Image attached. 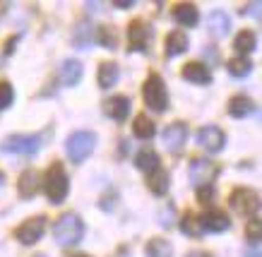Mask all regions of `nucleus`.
I'll return each mask as SVG.
<instances>
[{"instance_id":"nucleus-5","label":"nucleus","mask_w":262,"mask_h":257,"mask_svg":"<svg viewBox=\"0 0 262 257\" xmlns=\"http://www.w3.org/2000/svg\"><path fill=\"white\" fill-rule=\"evenodd\" d=\"M231 209L241 214V217H257V209H260V197L255 190L250 188H236L229 197Z\"/></svg>"},{"instance_id":"nucleus-23","label":"nucleus","mask_w":262,"mask_h":257,"mask_svg":"<svg viewBox=\"0 0 262 257\" xmlns=\"http://www.w3.org/2000/svg\"><path fill=\"white\" fill-rule=\"evenodd\" d=\"M135 166H137L140 171H147V173H151V171L161 169L159 154L154 152V149H142V152L135 156Z\"/></svg>"},{"instance_id":"nucleus-29","label":"nucleus","mask_w":262,"mask_h":257,"mask_svg":"<svg viewBox=\"0 0 262 257\" xmlns=\"http://www.w3.org/2000/svg\"><path fill=\"white\" fill-rule=\"evenodd\" d=\"M99 43H101L103 49H116L118 46V34H116V29L108 25H103L99 27Z\"/></svg>"},{"instance_id":"nucleus-4","label":"nucleus","mask_w":262,"mask_h":257,"mask_svg":"<svg viewBox=\"0 0 262 257\" xmlns=\"http://www.w3.org/2000/svg\"><path fill=\"white\" fill-rule=\"evenodd\" d=\"M94 145H96L94 132H89V130H77V132H72V135L68 137L65 152H68L72 163H82L89 154L94 152Z\"/></svg>"},{"instance_id":"nucleus-16","label":"nucleus","mask_w":262,"mask_h":257,"mask_svg":"<svg viewBox=\"0 0 262 257\" xmlns=\"http://www.w3.org/2000/svg\"><path fill=\"white\" fill-rule=\"evenodd\" d=\"M181 75L188 82H192V84H209V82H212L209 67L202 65V63H185L183 65V70H181Z\"/></svg>"},{"instance_id":"nucleus-20","label":"nucleus","mask_w":262,"mask_h":257,"mask_svg":"<svg viewBox=\"0 0 262 257\" xmlns=\"http://www.w3.org/2000/svg\"><path fill=\"white\" fill-rule=\"evenodd\" d=\"M168 185H171V178H168V173L164 169H157V171H151V173H147V188L154 195H159V197L166 195Z\"/></svg>"},{"instance_id":"nucleus-30","label":"nucleus","mask_w":262,"mask_h":257,"mask_svg":"<svg viewBox=\"0 0 262 257\" xmlns=\"http://www.w3.org/2000/svg\"><path fill=\"white\" fill-rule=\"evenodd\" d=\"M246 236H248V241L253 243V245H257L262 238V224H260V219L257 217H250V221H248L246 226Z\"/></svg>"},{"instance_id":"nucleus-11","label":"nucleus","mask_w":262,"mask_h":257,"mask_svg":"<svg viewBox=\"0 0 262 257\" xmlns=\"http://www.w3.org/2000/svg\"><path fill=\"white\" fill-rule=\"evenodd\" d=\"M185 142H188V125L185 123L176 121L164 130V145L168 147V152H178Z\"/></svg>"},{"instance_id":"nucleus-33","label":"nucleus","mask_w":262,"mask_h":257,"mask_svg":"<svg viewBox=\"0 0 262 257\" xmlns=\"http://www.w3.org/2000/svg\"><path fill=\"white\" fill-rule=\"evenodd\" d=\"M113 5H116V8H120V10H125V8H133V0H116Z\"/></svg>"},{"instance_id":"nucleus-9","label":"nucleus","mask_w":262,"mask_h":257,"mask_svg":"<svg viewBox=\"0 0 262 257\" xmlns=\"http://www.w3.org/2000/svg\"><path fill=\"white\" fill-rule=\"evenodd\" d=\"M43 231H46V217H32V219H27L22 226H17L15 238L22 245H34V243L41 241Z\"/></svg>"},{"instance_id":"nucleus-12","label":"nucleus","mask_w":262,"mask_h":257,"mask_svg":"<svg viewBox=\"0 0 262 257\" xmlns=\"http://www.w3.org/2000/svg\"><path fill=\"white\" fill-rule=\"evenodd\" d=\"M39 190H41L39 173L34 169H27L22 176H19V180H17V193H19V197H22V200H32V197H36Z\"/></svg>"},{"instance_id":"nucleus-27","label":"nucleus","mask_w":262,"mask_h":257,"mask_svg":"<svg viewBox=\"0 0 262 257\" xmlns=\"http://www.w3.org/2000/svg\"><path fill=\"white\" fill-rule=\"evenodd\" d=\"M255 46H257V36L250 29H243L236 36V41H233V49L238 51V53H250V51H255Z\"/></svg>"},{"instance_id":"nucleus-1","label":"nucleus","mask_w":262,"mask_h":257,"mask_svg":"<svg viewBox=\"0 0 262 257\" xmlns=\"http://www.w3.org/2000/svg\"><path fill=\"white\" fill-rule=\"evenodd\" d=\"M41 185H43V193H46L51 204H63L68 193H70V178H68L65 166L60 161H53V163L48 166Z\"/></svg>"},{"instance_id":"nucleus-31","label":"nucleus","mask_w":262,"mask_h":257,"mask_svg":"<svg viewBox=\"0 0 262 257\" xmlns=\"http://www.w3.org/2000/svg\"><path fill=\"white\" fill-rule=\"evenodd\" d=\"M15 101V89H12V84L10 82H0V111H5L10 104Z\"/></svg>"},{"instance_id":"nucleus-22","label":"nucleus","mask_w":262,"mask_h":257,"mask_svg":"<svg viewBox=\"0 0 262 257\" xmlns=\"http://www.w3.org/2000/svg\"><path fill=\"white\" fill-rule=\"evenodd\" d=\"M133 132H135V137H140V139H151V137L157 135V125L149 121L147 113H140V115H135Z\"/></svg>"},{"instance_id":"nucleus-13","label":"nucleus","mask_w":262,"mask_h":257,"mask_svg":"<svg viewBox=\"0 0 262 257\" xmlns=\"http://www.w3.org/2000/svg\"><path fill=\"white\" fill-rule=\"evenodd\" d=\"M103 111H106V115L108 118H113L116 123H123L130 115V99L127 97H111L103 101Z\"/></svg>"},{"instance_id":"nucleus-26","label":"nucleus","mask_w":262,"mask_h":257,"mask_svg":"<svg viewBox=\"0 0 262 257\" xmlns=\"http://www.w3.org/2000/svg\"><path fill=\"white\" fill-rule=\"evenodd\" d=\"M181 231L185 233V236H190V238H200L202 236V226H200V217H195L192 212H188V214H183L181 217Z\"/></svg>"},{"instance_id":"nucleus-18","label":"nucleus","mask_w":262,"mask_h":257,"mask_svg":"<svg viewBox=\"0 0 262 257\" xmlns=\"http://www.w3.org/2000/svg\"><path fill=\"white\" fill-rule=\"evenodd\" d=\"M173 19L181 27H195L200 22V12L192 3H178L173 8Z\"/></svg>"},{"instance_id":"nucleus-35","label":"nucleus","mask_w":262,"mask_h":257,"mask_svg":"<svg viewBox=\"0 0 262 257\" xmlns=\"http://www.w3.org/2000/svg\"><path fill=\"white\" fill-rule=\"evenodd\" d=\"M246 257H260V252H257V250H253V252H250V255H246Z\"/></svg>"},{"instance_id":"nucleus-6","label":"nucleus","mask_w":262,"mask_h":257,"mask_svg":"<svg viewBox=\"0 0 262 257\" xmlns=\"http://www.w3.org/2000/svg\"><path fill=\"white\" fill-rule=\"evenodd\" d=\"M41 135H10L0 142V152L8 154H27L32 156L41 149Z\"/></svg>"},{"instance_id":"nucleus-2","label":"nucleus","mask_w":262,"mask_h":257,"mask_svg":"<svg viewBox=\"0 0 262 257\" xmlns=\"http://www.w3.org/2000/svg\"><path fill=\"white\" fill-rule=\"evenodd\" d=\"M53 238L60 248H72V245H77V243L84 238V224H82V219L77 214H63V217L58 219L56 224H53Z\"/></svg>"},{"instance_id":"nucleus-25","label":"nucleus","mask_w":262,"mask_h":257,"mask_svg":"<svg viewBox=\"0 0 262 257\" xmlns=\"http://www.w3.org/2000/svg\"><path fill=\"white\" fill-rule=\"evenodd\" d=\"M144 255L147 257H171L173 255V248H171V243L164 241V238H151V241L144 245Z\"/></svg>"},{"instance_id":"nucleus-17","label":"nucleus","mask_w":262,"mask_h":257,"mask_svg":"<svg viewBox=\"0 0 262 257\" xmlns=\"http://www.w3.org/2000/svg\"><path fill=\"white\" fill-rule=\"evenodd\" d=\"M207 27H209V34H212L214 39H224V36L231 32V19L226 12L216 10V12H212V15L207 17Z\"/></svg>"},{"instance_id":"nucleus-15","label":"nucleus","mask_w":262,"mask_h":257,"mask_svg":"<svg viewBox=\"0 0 262 257\" xmlns=\"http://www.w3.org/2000/svg\"><path fill=\"white\" fill-rule=\"evenodd\" d=\"M82 75H84V70H82L80 60L68 58V60L60 65V82H63L65 87H77L82 82Z\"/></svg>"},{"instance_id":"nucleus-8","label":"nucleus","mask_w":262,"mask_h":257,"mask_svg":"<svg viewBox=\"0 0 262 257\" xmlns=\"http://www.w3.org/2000/svg\"><path fill=\"white\" fill-rule=\"evenodd\" d=\"M219 176V166L209 159H192L190 161V180L195 188L212 185V180Z\"/></svg>"},{"instance_id":"nucleus-10","label":"nucleus","mask_w":262,"mask_h":257,"mask_svg":"<svg viewBox=\"0 0 262 257\" xmlns=\"http://www.w3.org/2000/svg\"><path fill=\"white\" fill-rule=\"evenodd\" d=\"M198 145L205 147L207 152H222L224 145H226V135H224L222 128H216V125H205V128L198 130Z\"/></svg>"},{"instance_id":"nucleus-19","label":"nucleus","mask_w":262,"mask_h":257,"mask_svg":"<svg viewBox=\"0 0 262 257\" xmlns=\"http://www.w3.org/2000/svg\"><path fill=\"white\" fill-rule=\"evenodd\" d=\"M188 51V36H185V32H171L166 36V41H164V53H166V58H176L181 56V53H185Z\"/></svg>"},{"instance_id":"nucleus-24","label":"nucleus","mask_w":262,"mask_h":257,"mask_svg":"<svg viewBox=\"0 0 262 257\" xmlns=\"http://www.w3.org/2000/svg\"><path fill=\"white\" fill-rule=\"evenodd\" d=\"M253 101L248 97H233L229 101V115H233V118H246V115H250L253 113Z\"/></svg>"},{"instance_id":"nucleus-36","label":"nucleus","mask_w":262,"mask_h":257,"mask_svg":"<svg viewBox=\"0 0 262 257\" xmlns=\"http://www.w3.org/2000/svg\"><path fill=\"white\" fill-rule=\"evenodd\" d=\"M72 257H89V255H72Z\"/></svg>"},{"instance_id":"nucleus-7","label":"nucleus","mask_w":262,"mask_h":257,"mask_svg":"<svg viewBox=\"0 0 262 257\" xmlns=\"http://www.w3.org/2000/svg\"><path fill=\"white\" fill-rule=\"evenodd\" d=\"M151 29L144 25L142 19H135L127 25V51L130 53H144L149 49Z\"/></svg>"},{"instance_id":"nucleus-37","label":"nucleus","mask_w":262,"mask_h":257,"mask_svg":"<svg viewBox=\"0 0 262 257\" xmlns=\"http://www.w3.org/2000/svg\"><path fill=\"white\" fill-rule=\"evenodd\" d=\"M0 183H3V173H0Z\"/></svg>"},{"instance_id":"nucleus-34","label":"nucleus","mask_w":262,"mask_h":257,"mask_svg":"<svg viewBox=\"0 0 262 257\" xmlns=\"http://www.w3.org/2000/svg\"><path fill=\"white\" fill-rule=\"evenodd\" d=\"M188 257H209V255H207V252H190Z\"/></svg>"},{"instance_id":"nucleus-28","label":"nucleus","mask_w":262,"mask_h":257,"mask_svg":"<svg viewBox=\"0 0 262 257\" xmlns=\"http://www.w3.org/2000/svg\"><path fill=\"white\" fill-rule=\"evenodd\" d=\"M226 70H229V75H233V77H246V75H250V70H253V63H250L246 56L231 58L229 63H226Z\"/></svg>"},{"instance_id":"nucleus-21","label":"nucleus","mask_w":262,"mask_h":257,"mask_svg":"<svg viewBox=\"0 0 262 257\" xmlns=\"http://www.w3.org/2000/svg\"><path fill=\"white\" fill-rule=\"evenodd\" d=\"M120 77V70H118V65L116 63H101L99 65V87L101 89H111L116 82H118Z\"/></svg>"},{"instance_id":"nucleus-14","label":"nucleus","mask_w":262,"mask_h":257,"mask_svg":"<svg viewBox=\"0 0 262 257\" xmlns=\"http://www.w3.org/2000/svg\"><path fill=\"white\" fill-rule=\"evenodd\" d=\"M200 226H202V231H212V233H224L229 231V217L219 212V209H209L205 217H200Z\"/></svg>"},{"instance_id":"nucleus-3","label":"nucleus","mask_w":262,"mask_h":257,"mask_svg":"<svg viewBox=\"0 0 262 257\" xmlns=\"http://www.w3.org/2000/svg\"><path fill=\"white\" fill-rule=\"evenodd\" d=\"M142 97H144V104L149 106L151 111L164 113L168 108V89L159 75H149V77L144 80Z\"/></svg>"},{"instance_id":"nucleus-32","label":"nucleus","mask_w":262,"mask_h":257,"mask_svg":"<svg viewBox=\"0 0 262 257\" xmlns=\"http://www.w3.org/2000/svg\"><path fill=\"white\" fill-rule=\"evenodd\" d=\"M198 202L200 204H212L214 202V188L212 185H205V188H198Z\"/></svg>"}]
</instances>
